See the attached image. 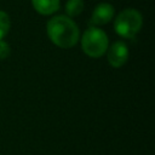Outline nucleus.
Here are the masks:
<instances>
[{"instance_id":"0eeeda50","label":"nucleus","mask_w":155,"mask_h":155,"mask_svg":"<svg viewBox=\"0 0 155 155\" xmlns=\"http://www.w3.org/2000/svg\"><path fill=\"white\" fill-rule=\"evenodd\" d=\"M84 0H68L65 4V13L67 17H76L84 11Z\"/></svg>"},{"instance_id":"423d86ee","label":"nucleus","mask_w":155,"mask_h":155,"mask_svg":"<svg viewBox=\"0 0 155 155\" xmlns=\"http://www.w3.org/2000/svg\"><path fill=\"white\" fill-rule=\"evenodd\" d=\"M33 7L42 16L53 15L59 8V0H31Z\"/></svg>"},{"instance_id":"f03ea898","label":"nucleus","mask_w":155,"mask_h":155,"mask_svg":"<svg viewBox=\"0 0 155 155\" xmlns=\"http://www.w3.org/2000/svg\"><path fill=\"white\" fill-rule=\"evenodd\" d=\"M81 47L87 56L92 58H98L107 52L109 47V39L104 30L99 29L98 27L91 25L82 34Z\"/></svg>"},{"instance_id":"6e6552de","label":"nucleus","mask_w":155,"mask_h":155,"mask_svg":"<svg viewBox=\"0 0 155 155\" xmlns=\"http://www.w3.org/2000/svg\"><path fill=\"white\" fill-rule=\"evenodd\" d=\"M10 27H11V21L8 15L5 11L0 10V40H2L7 35Z\"/></svg>"},{"instance_id":"20e7f679","label":"nucleus","mask_w":155,"mask_h":155,"mask_svg":"<svg viewBox=\"0 0 155 155\" xmlns=\"http://www.w3.org/2000/svg\"><path fill=\"white\" fill-rule=\"evenodd\" d=\"M107 59L114 68L122 67L128 59V46L124 41H115L107 50Z\"/></svg>"},{"instance_id":"1a4fd4ad","label":"nucleus","mask_w":155,"mask_h":155,"mask_svg":"<svg viewBox=\"0 0 155 155\" xmlns=\"http://www.w3.org/2000/svg\"><path fill=\"white\" fill-rule=\"evenodd\" d=\"M10 53H11V47L8 46V44L4 40H0V59L7 58Z\"/></svg>"},{"instance_id":"39448f33","label":"nucleus","mask_w":155,"mask_h":155,"mask_svg":"<svg viewBox=\"0 0 155 155\" xmlns=\"http://www.w3.org/2000/svg\"><path fill=\"white\" fill-rule=\"evenodd\" d=\"M114 13H115V10L111 4L109 2L98 4L91 15V25L98 27V25H104L109 23L113 19Z\"/></svg>"},{"instance_id":"f257e3e1","label":"nucleus","mask_w":155,"mask_h":155,"mask_svg":"<svg viewBox=\"0 0 155 155\" xmlns=\"http://www.w3.org/2000/svg\"><path fill=\"white\" fill-rule=\"evenodd\" d=\"M50 40L58 47L70 48L75 46L80 38V30L76 23L67 16H53L46 25Z\"/></svg>"},{"instance_id":"7ed1b4c3","label":"nucleus","mask_w":155,"mask_h":155,"mask_svg":"<svg viewBox=\"0 0 155 155\" xmlns=\"http://www.w3.org/2000/svg\"><path fill=\"white\" fill-rule=\"evenodd\" d=\"M142 24L143 17L140 12L134 8H126L116 16L114 22V29L120 36L131 39L140 30Z\"/></svg>"}]
</instances>
